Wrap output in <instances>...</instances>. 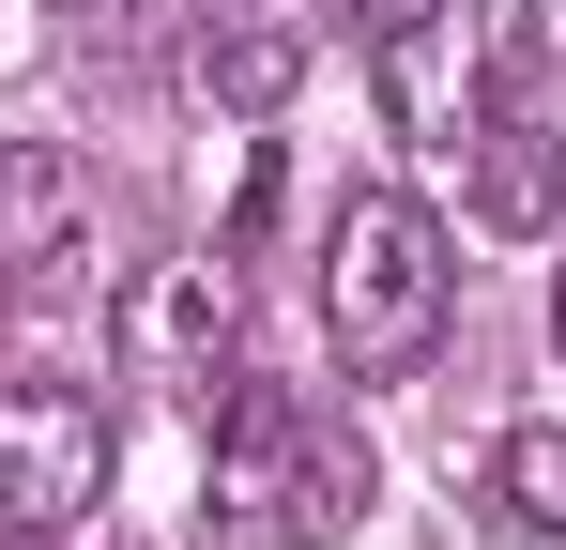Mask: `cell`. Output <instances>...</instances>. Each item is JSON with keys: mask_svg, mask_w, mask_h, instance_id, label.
<instances>
[{"mask_svg": "<svg viewBox=\"0 0 566 550\" xmlns=\"http://www.w3.org/2000/svg\"><path fill=\"white\" fill-rule=\"evenodd\" d=\"M444 306H460V261H444V214L429 199H337V230H322V337L353 382H413V367L444 352Z\"/></svg>", "mask_w": 566, "mask_h": 550, "instance_id": "1", "label": "cell"}, {"mask_svg": "<svg viewBox=\"0 0 566 550\" xmlns=\"http://www.w3.org/2000/svg\"><path fill=\"white\" fill-rule=\"evenodd\" d=\"M382 46V123L413 138V154H460L474 123L505 107V92L536 77V0H413L398 31H368Z\"/></svg>", "mask_w": 566, "mask_h": 550, "instance_id": "2", "label": "cell"}, {"mask_svg": "<svg viewBox=\"0 0 566 550\" xmlns=\"http://www.w3.org/2000/svg\"><path fill=\"white\" fill-rule=\"evenodd\" d=\"M93 505H107L93 382H0V520H15V536H77Z\"/></svg>", "mask_w": 566, "mask_h": 550, "instance_id": "3", "label": "cell"}, {"mask_svg": "<svg viewBox=\"0 0 566 550\" xmlns=\"http://www.w3.org/2000/svg\"><path fill=\"white\" fill-rule=\"evenodd\" d=\"M382 505V458L368 429H337V413H291V444H276V489H261V550H337L353 520Z\"/></svg>", "mask_w": 566, "mask_h": 550, "instance_id": "4", "label": "cell"}, {"mask_svg": "<svg viewBox=\"0 0 566 550\" xmlns=\"http://www.w3.org/2000/svg\"><path fill=\"white\" fill-rule=\"evenodd\" d=\"M77 261H93V169L62 138H0V290H46Z\"/></svg>", "mask_w": 566, "mask_h": 550, "instance_id": "5", "label": "cell"}, {"mask_svg": "<svg viewBox=\"0 0 566 550\" xmlns=\"http://www.w3.org/2000/svg\"><path fill=\"white\" fill-rule=\"evenodd\" d=\"M230 321H245V275L230 261H169L138 290V367L185 382V398H214V382H230Z\"/></svg>", "mask_w": 566, "mask_h": 550, "instance_id": "6", "label": "cell"}, {"mask_svg": "<svg viewBox=\"0 0 566 550\" xmlns=\"http://www.w3.org/2000/svg\"><path fill=\"white\" fill-rule=\"evenodd\" d=\"M460 154H474V169H460L474 230H566V138L536 123V107H490Z\"/></svg>", "mask_w": 566, "mask_h": 550, "instance_id": "7", "label": "cell"}, {"mask_svg": "<svg viewBox=\"0 0 566 550\" xmlns=\"http://www.w3.org/2000/svg\"><path fill=\"white\" fill-rule=\"evenodd\" d=\"M185 77L214 92L230 123H276L291 92H306V31L261 15V0H230V15H199V31H185Z\"/></svg>", "mask_w": 566, "mask_h": 550, "instance_id": "8", "label": "cell"}, {"mask_svg": "<svg viewBox=\"0 0 566 550\" xmlns=\"http://www.w3.org/2000/svg\"><path fill=\"white\" fill-rule=\"evenodd\" d=\"M490 520H505V536H566V429L552 413L490 444Z\"/></svg>", "mask_w": 566, "mask_h": 550, "instance_id": "9", "label": "cell"}, {"mask_svg": "<svg viewBox=\"0 0 566 550\" xmlns=\"http://www.w3.org/2000/svg\"><path fill=\"white\" fill-rule=\"evenodd\" d=\"M62 15H77V46H123V15H138V0H62Z\"/></svg>", "mask_w": 566, "mask_h": 550, "instance_id": "10", "label": "cell"}, {"mask_svg": "<svg viewBox=\"0 0 566 550\" xmlns=\"http://www.w3.org/2000/svg\"><path fill=\"white\" fill-rule=\"evenodd\" d=\"M337 15H353V31H398V15H413V0H337Z\"/></svg>", "mask_w": 566, "mask_h": 550, "instance_id": "11", "label": "cell"}, {"mask_svg": "<svg viewBox=\"0 0 566 550\" xmlns=\"http://www.w3.org/2000/svg\"><path fill=\"white\" fill-rule=\"evenodd\" d=\"M552 352H566V261H552Z\"/></svg>", "mask_w": 566, "mask_h": 550, "instance_id": "12", "label": "cell"}, {"mask_svg": "<svg viewBox=\"0 0 566 550\" xmlns=\"http://www.w3.org/2000/svg\"><path fill=\"white\" fill-rule=\"evenodd\" d=\"M0 550H62V536H0Z\"/></svg>", "mask_w": 566, "mask_h": 550, "instance_id": "13", "label": "cell"}]
</instances>
